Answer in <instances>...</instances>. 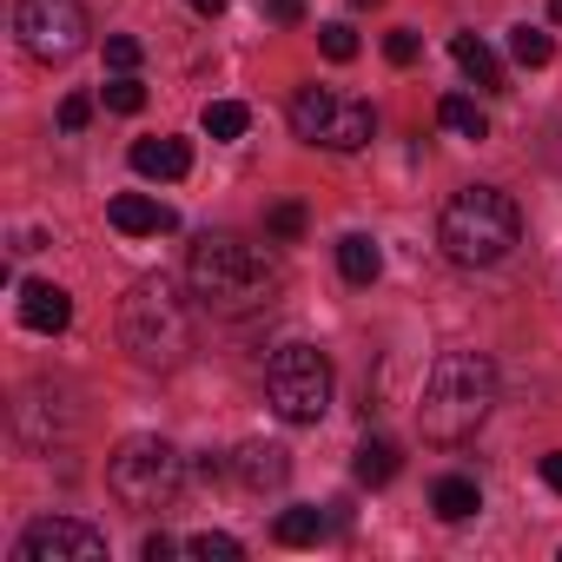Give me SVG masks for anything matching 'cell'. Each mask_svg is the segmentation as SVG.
Returning <instances> with one entry per match:
<instances>
[{
	"mask_svg": "<svg viewBox=\"0 0 562 562\" xmlns=\"http://www.w3.org/2000/svg\"><path fill=\"white\" fill-rule=\"evenodd\" d=\"M542 483L562 496V450H549V457H542Z\"/></svg>",
	"mask_w": 562,
	"mask_h": 562,
	"instance_id": "4dcf8cb0",
	"label": "cell"
},
{
	"mask_svg": "<svg viewBox=\"0 0 562 562\" xmlns=\"http://www.w3.org/2000/svg\"><path fill=\"white\" fill-rule=\"evenodd\" d=\"M509 54H516V67H549L555 60V41L542 27H516L509 34Z\"/></svg>",
	"mask_w": 562,
	"mask_h": 562,
	"instance_id": "44dd1931",
	"label": "cell"
},
{
	"mask_svg": "<svg viewBox=\"0 0 562 562\" xmlns=\"http://www.w3.org/2000/svg\"><path fill=\"white\" fill-rule=\"evenodd\" d=\"M450 60H457V67H463L476 87H490V93L503 87V67H496V54H490L476 34H450Z\"/></svg>",
	"mask_w": 562,
	"mask_h": 562,
	"instance_id": "2e32d148",
	"label": "cell"
},
{
	"mask_svg": "<svg viewBox=\"0 0 562 562\" xmlns=\"http://www.w3.org/2000/svg\"><path fill=\"white\" fill-rule=\"evenodd\" d=\"M265 232H271V238H285V245L305 238V205H292V199H285V205H271V212H265Z\"/></svg>",
	"mask_w": 562,
	"mask_h": 562,
	"instance_id": "603a6c76",
	"label": "cell"
},
{
	"mask_svg": "<svg viewBox=\"0 0 562 562\" xmlns=\"http://www.w3.org/2000/svg\"><path fill=\"white\" fill-rule=\"evenodd\" d=\"M100 555H106V536L80 516H41L21 536V562H100Z\"/></svg>",
	"mask_w": 562,
	"mask_h": 562,
	"instance_id": "9c48e42d",
	"label": "cell"
},
{
	"mask_svg": "<svg viewBox=\"0 0 562 562\" xmlns=\"http://www.w3.org/2000/svg\"><path fill=\"white\" fill-rule=\"evenodd\" d=\"M292 133H299L305 146H325V153H358V146H371L378 113H371L364 100H351V93L299 87V100H292Z\"/></svg>",
	"mask_w": 562,
	"mask_h": 562,
	"instance_id": "52a82bcc",
	"label": "cell"
},
{
	"mask_svg": "<svg viewBox=\"0 0 562 562\" xmlns=\"http://www.w3.org/2000/svg\"><path fill=\"white\" fill-rule=\"evenodd\" d=\"M21 325L41 331V338H54V331L74 325V299L60 285H47V278H34V285H21Z\"/></svg>",
	"mask_w": 562,
	"mask_h": 562,
	"instance_id": "8fae6325",
	"label": "cell"
},
{
	"mask_svg": "<svg viewBox=\"0 0 562 562\" xmlns=\"http://www.w3.org/2000/svg\"><path fill=\"white\" fill-rule=\"evenodd\" d=\"M106 67H113V74H133V67H139V41H133V34H113V41H106Z\"/></svg>",
	"mask_w": 562,
	"mask_h": 562,
	"instance_id": "484cf974",
	"label": "cell"
},
{
	"mask_svg": "<svg viewBox=\"0 0 562 562\" xmlns=\"http://www.w3.org/2000/svg\"><path fill=\"white\" fill-rule=\"evenodd\" d=\"M126 159H133L139 179H159V186H172V179L192 172V146H186V139H133Z\"/></svg>",
	"mask_w": 562,
	"mask_h": 562,
	"instance_id": "4fadbf2b",
	"label": "cell"
},
{
	"mask_svg": "<svg viewBox=\"0 0 562 562\" xmlns=\"http://www.w3.org/2000/svg\"><path fill=\"white\" fill-rule=\"evenodd\" d=\"M120 338L126 351L146 364V371H172L192 358V305L179 299V285L159 271V278H139L120 305Z\"/></svg>",
	"mask_w": 562,
	"mask_h": 562,
	"instance_id": "3957f363",
	"label": "cell"
},
{
	"mask_svg": "<svg viewBox=\"0 0 562 562\" xmlns=\"http://www.w3.org/2000/svg\"><path fill=\"white\" fill-rule=\"evenodd\" d=\"M265 14H271L278 27H299V21H305V0H265Z\"/></svg>",
	"mask_w": 562,
	"mask_h": 562,
	"instance_id": "f1b7e54d",
	"label": "cell"
},
{
	"mask_svg": "<svg viewBox=\"0 0 562 562\" xmlns=\"http://www.w3.org/2000/svg\"><path fill=\"white\" fill-rule=\"evenodd\" d=\"M358 8H378V0H358Z\"/></svg>",
	"mask_w": 562,
	"mask_h": 562,
	"instance_id": "836d02e7",
	"label": "cell"
},
{
	"mask_svg": "<svg viewBox=\"0 0 562 562\" xmlns=\"http://www.w3.org/2000/svg\"><path fill=\"white\" fill-rule=\"evenodd\" d=\"M192 14H205V21H218V14H225V0H192Z\"/></svg>",
	"mask_w": 562,
	"mask_h": 562,
	"instance_id": "1f68e13d",
	"label": "cell"
},
{
	"mask_svg": "<svg viewBox=\"0 0 562 562\" xmlns=\"http://www.w3.org/2000/svg\"><path fill=\"white\" fill-rule=\"evenodd\" d=\"M106 218H113V232H126V238L179 232V212H172V205H159V199H146V192H120V199L106 205Z\"/></svg>",
	"mask_w": 562,
	"mask_h": 562,
	"instance_id": "30bf717a",
	"label": "cell"
},
{
	"mask_svg": "<svg viewBox=\"0 0 562 562\" xmlns=\"http://www.w3.org/2000/svg\"><path fill=\"white\" fill-rule=\"evenodd\" d=\"M325 529H331V516L325 509H278V522H271V536L285 542V549H312V542H325Z\"/></svg>",
	"mask_w": 562,
	"mask_h": 562,
	"instance_id": "9a60e30c",
	"label": "cell"
},
{
	"mask_svg": "<svg viewBox=\"0 0 562 562\" xmlns=\"http://www.w3.org/2000/svg\"><path fill=\"white\" fill-rule=\"evenodd\" d=\"M496 411V364L483 351H443L424 378V404H417V430L424 443H470Z\"/></svg>",
	"mask_w": 562,
	"mask_h": 562,
	"instance_id": "6da1fadb",
	"label": "cell"
},
{
	"mask_svg": "<svg viewBox=\"0 0 562 562\" xmlns=\"http://www.w3.org/2000/svg\"><path fill=\"white\" fill-rule=\"evenodd\" d=\"M186 555H199V562H238V555H245V542H238V536H225V529H205V536H192V542H186Z\"/></svg>",
	"mask_w": 562,
	"mask_h": 562,
	"instance_id": "7402d4cb",
	"label": "cell"
},
{
	"mask_svg": "<svg viewBox=\"0 0 562 562\" xmlns=\"http://www.w3.org/2000/svg\"><path fill=\"white\" fill-rule=\"evenodd\" d=\"M384 60H391V67H411V60H417V34H411V27L384 34Z\"/></svg>",
	"mask_w": 562,
	"mask_h": 562,
	"instance_id": "83f0119b",
	"label": "cell"
},
{
	"mask_svg": "<svg viewBox=\"0 0 562 562\" xmlns=\"http://www.w3.org/2000/svg\"><path fill=\"white\" fill-rule=\"evenodd\" d=\"M186 483V463L166 437H126L113 457H106V490L126 503V509H166Z\"/></svg>",
	"mask_w": 562,
	"mask_h": 562,
	"instance_id": "5b68a950",
	"label": "cell"
},
{
	"mask_svg": "<svg viewBox=\"0 0 562 562\" xmlns=\"http://www.w3.org/2000/svg\"><path fill=\"white\" fill-rule=\"evenodd\" d=\"M14 34H21V47L34 54V60H47V67H60V60H74L80 47H87V8L80 0H21L14 8Z\"/></svg>",
	"mask_w": 562,
	"mask_h": 562,
	"instance_id": "ba28073f",
	"label": "cell"
},
{
	"mask_svg": "<svg viewBox=\"0 0 562 562\" xmlns=\"http://www.w3.org/2000/svg\"><path fill=\"white\" fill-rule=\"evenodd\" d=\"M186 285H192L199 305L238 318V312L271 305L278 265H271V251H258V245H245V238H232V232H205V238L192 245V258H186Z\"/></svg>",
	"mask_w": 562,
	"mask_h": 562,
	"instance_id": "7a4b0ae2",
	"label": "cell"
},
{
	"mask_svg": "<svg viewBox=\"0 0 562 562\" xmlns=\"http://www.w3.org/2000/svg\"><path fill=\"white\" fill-rule=\"evenodd\" d=\"M106 106H113V113H139V106H146V87H139L133 74H120V80H106Z\"/></svg>",
	"mask_w": 562,
	"mask_h": 562,
	"instance_id": "d4e9b609",
	"label": "cell"
},
{
	"mask_svg": "<svg viewBox=\"0 0 562 562\" xmlns=\"http://www.w3.org/2000/svg\"><path fill=\"white\" fill-rule=\"evenodd\" d=\"M318 47H325V60H358V34H351L345 21H331V27H318Z\"/></svg>",
	"mask_w": 562,
	"mask_h": 562,
	"instance_id": "cb8c5ba5",
	"label": "cell"
},
{
	"mask_svg": "<svg viewBox=\"0 0 562 562\" xmlns=\"http://www.w3.org/2000/svg\"><path fill=\"white\" fill-rule=\"evenodd\" d=\"M516 238H522V212L496 186H463L437 218V245L457 265H496V258L516 251Z\"/></svg>",
	"mask_w": 562,
	"mask_h": 562,
	"instance_id": "277c9868",
	"label": "cell"
},
{
	"mask_svg": "<svg viewBox=\"0 0 562 562\" xmlns=\"http://www.w3.org/2000/svg\"><path fill=\"white\" fill-rule=\"evenodd\" d=\"M430 509H437L443 522H470V516L483 509V490H476V476H437V490H430Z\"/></svg>",
	"mask_w": 562,
	"mask_h": 562,
	"instance_id": "5bb4252c",
	"label": "cell"
},
{
	"mask_svg": "<svg viewBox=\"0 0 562 562\" xmlns=\"http://www.w3.org/2000/svg\"><path fill=\"white\" fill-rule=\"evenodd\" d=\"M549 21H562V0H555V8H549Z\"/></svg>",
	"mask_w": 562,
	"mask_h": 562,
	"instance_id": "d6a6232c",
	"label": "cell"
},
{
	"mask_svg": "<svg viewBox=\"0 0 562 562\" xmlns=\"http://www.w3.org/2000/svg\"><path fill=\"white\" fill-rule=\"evenodd\" d=\"M338 271L351 278V285H378V271H384V251H378L364 232H351V238H338Z\"/></svg>",
	"mask_w": 562,
	"mask_h": 562,
	"instance_id": "ac0fdd59",
	"label": "cell"
},
{
	"mask_svg": "<svg viewBox=\"0 0 562 562\" xmlns=\"http://www.w3.org/2000/svg\"><path fill=\"white\" fill-rule=\"evenodd\" d=\"M172 549H179V542H172V536H146V542H139V555H146V562H166V555H172Z\"/></svg>",
	"mask_w": 562,
	"mask_h": 562,
	"instance_id": "f546056e",
	"label": "cell"
},
{
	"mask_svg": "<svg viewBox=\"0 0 562 562\" xmlns=\"http://www.w3.org/2000/svg\"><path fill=\"white\" fill-rule=\"evenodd\" d=\"M232 476L245 483V490H278L292 476V450L285 443H245L238 457H232Z\"/></svg>",
	"mask_w": 562,
	"mask_h": 562,
	"instance_id": "7c38bea8",
	"label": "cell"
},
{
	"mask_svg": "<svg viewBox=\"0 0 562 562\" xmlns=\"http://www.w3.org/2000/svg\"><path fill=\"white\" fill-rule=\"evenodd\" d=\"M437 120H443L450 133H463V139H490L483 106H476V100H463V93H443V100H437Z\"/></svg>",
	"mask_w": 562,
	"mask_h": 562,
	"instance_id": "d6986e66",
	"label": "cell"
},
{
	"mask_svg": "<svg viewBox=\"0 0 562 562\" xmlns=\"http://www.w3.org/2000/svg\"><path fill=\"white\" fill-rule=\"evenodd\" d=\"M245 126H251V106L245 100H212L205 106V133L212 139H245Z\"/></svg>",
	"mask_w": 562,
	"mask_h": 562,
	"instance_id": "ffe728a7",
	"label": "cell"
},
{
	"mask_svg": "<svg viewBox=\"0 0 562 562\" xmlns=\"http://www.w3.org/2000/svg\"><path fill=\"white\" fill-rule=\"evenodd\" d=\"M331 358L318 345H278L265 364V397L285 424H318L331 411Z\"/></svg>",
	"mask_w": 562,
	"mask_h": 562,
	"instance_id": "8992f818",
	"label": "cell"
},
{
	"mask_svg": "<svg viewBox=\"0 0 562 562\" xmlns=\"http://www.w3.org/2000/svg\"><path fill=\"white\" fill-rule=\"evenodd\" d=\"M87 120H93V100L87 93H67L60 100V133H87Z\"/></svg>",
	"mask_w": 562,
	"mask_h": 562,
	"instance_id": "4316f807",
	"label": "cell"
},
{
	"mask_svg": "<svg viewBox=\"0 0 562 562\" xmlns=\"http://www.w3.org/2000/svg\"><path fill=\"white\" fill-rule=\"evenodd\" d=\"M351 476H358L364 490H384V483L397 476V443H384V437H364V443H358V457H351Z\"/></svg>",
	"mask_w": 562,
	"mask_h": 562,
	"instance_id": "e0dca14e",
	"label": "cell"
}]
</instances>
